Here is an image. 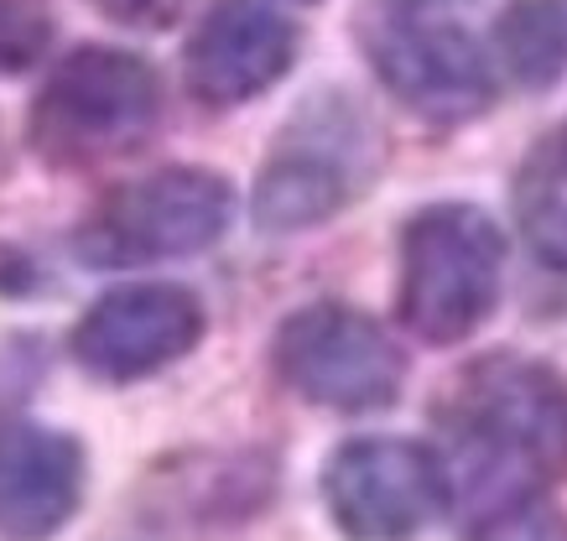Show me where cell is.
<instances>
[{"instance_id": "cell-1", "label": "cell", "mask_w": 567, "mask_h": 541, "mask_svg": "<svg viewBox=\"0 0 567 541\" xmlns=\"http://www.w3.org/2000/svg\"><path fill=\"white\" fill-rule=\"evenodd\" d=\"M447 506H495L505 495L567 479V375L532 354H480L437 402Z\"/></svg>"}, {"instance_id": "cell-2", "label": "cell", "mask_w": 567, "mask_h": 541, "mask_svg": "<svg viewBox=\"0 0 567 541\" xmlns=\"http://www.w3.org/2000/svg\"><path fill=\"white\" fill-rule=\"evenodd\" d=\"M162 121V84L125 48H73L27 115V146L58 173H89L146 146Z\"/></svg>"}, {"instance_id": "cell-3", "label": "cell", "mask_w": 567, "mask_h": 541, "mask_svg": "<svg viewBox=\"0 0 567 541\" xmlns=\"http://www.w3.org/2000/svg\"><path fill=\"white\" fill-rule=\"evenodd\" d=\"M505 287V235L474 204H427L401 229L395 313L422 344H464L489 323Z\"/></svg>"}, {"instance_id": "cell-4", "label": "cell", "mask_w": 567, "mask_h": 541, "mask_svg": "<svg viewBox=\"0 0 567 541\" xmlns=\"http://www.w3.org/2000/svg\"><path fill=\"white\" fill-rule=\"evenodd\" d=\"M229 214H235L229 177L208 167H162L104 193L73 235V256L104 271L183 261L219 240L229 229Z\"/></svg>"}, {"instance_id": "cell-5", "label": "cell", "mask_w": 567, "mask_h": 541, "mask_svg": "<svg viewBox=\"0 0 567 541\" xmlns=\"http://www.w3.org/2000/svg\"><path fill=\"white\" fill-rule=\"evenodd\" d=\"M271 365L281 385L323 412H380L401 396L406 360L370 313L344 302L297 308L271 339Z\"/></svg>"}, {"instance_id": "cell-6", "label": "cell", "mask_w": 567, "mask_h": 541, "mask_svg": "<svg viewBox=\"0 0 567 541\" xmlns=\"http://www.w3.org/2000/svg\"><path fill=\"white\" fill-rule=\"evenodd\" d=\"M370 157L375 136L344 100L302 110L256 177V225L271 235H297L333 219L360 193Z\"/></svg>"}, {"instance_id": "cell-7", "label": "cell", "mask_w": 567, "mask_h": 541, "mask_svg": "<svg viewBox=\"0 0 567 541\" xmlns=\"http://www.w3.org/2000/svg\"><path fill=\"white\" fill-rule=\"evenodd\" d=\"M323 506L349 541H412L447 510V469L412 437H354L328 454Z\"/></svg>"}, {"instance_id": "cell-8", "label": "cell", "mask_w": 567, "mask_h": 541, "mask_svg": "<svg viewBox=\"0 0 567 541\" xmlns=\"http://www.w3.org/2000/svg\"><path fill=\"white\" fill-rule=\"evenodd\" d=\"M204 339V302L177 281H125L89 302L73 323L69 350L79 370L104 385L146 381L156 370L177 365Z\"/></svg>"}, {"instance_id": "cell-9", "label": "cell", "mask_w": 567, "mask_h": 541, "mask_svg": "<svg viewBox=\"0 0 567 541\" xmlns=\"http://www.w3.org/2000/svg\"><path fill=\"white\" fill-rule=\"evenodd\" d=\"M364 58L391 100L432 125H464L495 105V69L464 27L412 17L370 21Z\"/></svg>"}, {"instance_id": "cell-10", "label": "cell", "mask_w": 567, "mask_h": 541, "mask_svg": "<svg viewBox=\"0 0 567 541\" xmlns=\"http://www.w3.org/2000/svg\"><path fill=\"white\" fill-rule=\"evenodd\" d=\"M297 27L271 0H219L183 48V84L198 105L235 110L287 79Z\"/></svg>"}, {"instance_id": "cell-11", "label": "cell", "mask_w": 567, "mask_h": 541, "mask_svg": "<svg viewBox=\"0 0 567 541\" xmlns=\"http://www.w3.org/2000/svg\"><path fill=\"white\" fill-rule=\"evenodd\" d=\"M89 454L63 427L0 412V541H48L84 506Z\"/></svg>"}, {"instance_id": "cell-12", "label": "cell", "mask_w": 567, "mask_h": 541, "mask_svg": "<svg viewBox=\"0 0 567 541\" xmlns=\"http://www.w3.org/2000/svg\"><path fill=\"white\" fill-rule=\"evenodd\" d=\"M516 225L532 256L567 271V121L532 146L516 173Z\"/></svg>"}, {"instance_id": "cell-13", "label": "cell", "mask_w": 567, "mask_h": 541, "mask_svg": "<svg viewBox=\"0 0 567 541\" xmlns=\"http://www.w3.org/2000/svg\"><path fill=\"white\" fill-rule=\"evenodd\" d=\"M495 48L520 89H551L567 73V0H516L495 21Z\"/></svg>"}, {"instance_id": "cell-14", "label": "cell", "mask_w": 567, "mask_h": 541, "mask_svg": "<svg viewBox=\"0 0 567 541\" xmlns=\"http://www.w3.org/2000/svg\"><path fill=\"white\" fill-rule=\"evenodd\" d=\"M464 541H567V516L551 506L547 489H526L468 510Z\"/></svg>"}, {"instance_id": "cell-15", "label": "cell", "mask_w": 567, "mask_h": 541, "mask_svg": "<svg viewBox=\"0 0 567 541\" xmlns=\"http://www.w3.org/2000/svg\"><path fill=\"white\" fill-rule=\"evenodd\" d=\"M52 0H0V73H27L52 48Z\"/></svg>"}, {"instance_id": "cell-16", "label": "cell", "mask_w": 567, "mask_h": 541, "mask_svg": "<svg viewBox=\"0 0 567 541\" xmlns=\"http://www.w3.org/2000/svg\"><path fill=\"white\" fill-rule=\"evenodd\" d=\"M104 21H115V27H136V32H162V27H173L183 21L188 11V0H89Z\"/></svg>"}, {"instance_id": "cell-17", "label": "cell", "mask_w": 567, "mask_h": 541, "mask_svg": "<svg viewBox=\"0 0 567 541\" xmlns=\"http://www.w3.org/2000/svg\"><path fill=\"white\" fill-rule=\"evenodd\" d=\"M395 6H406V11H422V6H447V0H395Z\"/></svg>"}, {"instance_id": "cell-18", "label": "cell", "mask_w": 567, "mask_h": 541, "mask_svg": "<svg viewBox=\"0 0 567 541\" xmlns=\"http://www.w3.org/2000/svg\"><path fill=\"white\" fill-rule=\"evenodd\" d=\"M0 177H6V141H0Z\"/></svg>"}]
</instances>
